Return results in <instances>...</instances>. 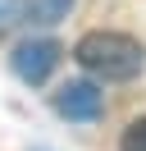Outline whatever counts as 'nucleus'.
Instances as JSON below:
<instances>
[{"label":"nucleus","mask_w":146,"mask_h":151,"mask_svg":"<svg viewBox=\"0 0 146 151\" xmlns=\"http://www.w3.org/2000/svg\"><path fill=\"white\" fill-rule=\"evenodd\" d=\"M59 55H64V46H59V41H50V37H32V41H23V46H14L9 69H14V73L23 78L27 87H36V83H46V78L55 73Z\"/></svg>","instance_id":"nucleus-2"},{"label":"nucleus","mask_w":146,"mask_h":151,"mask_svg":"<svg viewBox=\"0 0 146 151\" xmlns=\"http://www.w3.org/2000/svg\"><path fill=\"white\" fill-rule=\"evenodd\" d=\"M55 110H59L64 119L91 124V119H100V110H105V92H100L96 83H64L59 92H55Z\"/></svg>","instance_id":"nucleus-3"},{"label":"nucleus","mask_w":146,"mask_h":151,"mask_svg":"<svg viewBox=\"0 0 146 151\" xmlns=\"http://www.w3.org/2000/svg\"><path fill=\"white\" fill-rule=\"evenodd\" d=\"M73 60L105 83H128L146 69V46L128 32H87L73 46Z\"/></svg>","instance_id":"nucleus-1"},{"label":"nucleus","mask_w":146,"mask_h":151,"mask_svg":"<svg viewBox=\"0 0 146 151\" xmlns=\"http://www.w3.org/2000/svg\"><path fill=\"white\" fill-rule=\"evenodd\" d=\"M73 0H27V23H41V28H50V23L69 19Z\"/></svg>","instance_id":"nucleus-4"},{"label":"nucleus","mask_w":146,"mask_h":151,"mask_svg":"<svg viewBox=\"0 0 146 151\" xmlns=\"http://www.w3.org/2000/svg\"><path fill=\"white\" fill-rule=\"evenodd\" d=\"M119 151H146V114L142 119H132L123 128V137H119Z\"/></svg>","instance_id":"nucleus-6"},{"label":"nucleus","mask_w":146,"mask_h":151,"mask_svg":"<svg viewBox=\"0 0 146 151\" xmlns=\"http://www.w3.org/2000/svg\"><path fill=\"white\" fill-rule=\"evenodd\" d=\"M27 23V0H0V37Z\"/></svg>","instance_id":"nucleus-5"}]
</instances>
